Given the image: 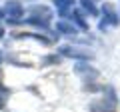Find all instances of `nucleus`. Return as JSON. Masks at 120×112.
I'll return each mask as SVG.
<instances>
[{
	"mask_svg": "<svg viewBox=\"0 0 120 112\" xmlns=\"http://www.w3.org/2000/svg\"><path fill=\"white\" fill-rule=\"evenodd\" d=\"M90 112H116V108H114V102L100 100V102H94L90 106Z\"/></svg>",
	"mask_w": 120,
	"mask_h": 112,
	"instance_id": "obj_1",
	"label": "nucleus"
}]
</instances>
